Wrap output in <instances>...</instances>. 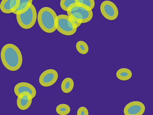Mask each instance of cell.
I'll use <instances>...</instances> for the list:
<instances>
[{
  "label": "cell",
  "instance_id": "1",
  "mask_svg": "<svg viewBox=\"0 0 153 115\" xmlns=\"http://www.w3.org/2000/svg\"><path fill=\"white\" fill-rule=\"evenodd\" d=\"M1 58L3 66L12 72L19 69L23 63L21 51L13 44L8 43L3 46L1 52Z\"/></svg>",
  "mask_w": 153,
  "mask_h": 115
},
{
  "label": "cell",
  "instance_id": "2",
  "mask_svg": "<svg viewBox=\"0 0 153 115\" xmlns=\"http://www.w3.org/2000/svg\"><path fill=\"white\" fill-rule=\"evenodd\" d=\"M37 19L40 28L46 33H53L57 30L58 16L50 7L41 8L38 12Z\"/></svg>",
  "mask_w": 153,
  "mask_h": 115
},
{
  "label": "cell",
  "instance_id": "3",
  "mask_svg": "<svg viewBox=\"0 0 153 115\" xmlns=\"http://www.w3.org/2000/svg\"><path fill=\"white\" fill-rule=\"evenodd\" d=\"M67 12L68 16L74 20L77 28L82 23L89 22L93 17L92 10L76 3L71 6Z\"/></svg>",
  "mask_w": 153,
  "mask_h": 115
},
{
  "label": "cell",
  "instance_id": "4",
  "mask_svg": "<svg viewBox=\"0 0 153 115\" xmlns=\"http://www.w3.org/2000/svg\"><path fill=\"white\" fill-rule=\"evenodd\" d=\"M76 25L68 15L60 14L58 16L57 30L60 33L66 36L74 35L77 31Z\"/></svg>",
  "mask_w": 153,
  "mask_h": 115
},
{
  "label": "cell",
  "instance_id": "5",
  "mask_svg": "<svg viewBox=\"0 0 153 115\" xmlns=\"http://www.w3.org/2000/svg\"><path fill=\"white\" fill-rule=\"evenodd\" d=\"M37 12L33 4L25 13L16 15L17 22L21 28L24 29L32 28L37 19Z\"/></svg>",
  "mask_w": 153,
  "mask_h": 115
},
{
  "label": "cell",
  "instance_id": "6",
  "mask_svg": "<svg viewBox=\"0 0 153 115\" xmlns=\"http://www.w3.org/2000/svg\"><path fill=\"white\" fill-rule=\"evenodd\" d=\"M100 11L102 16L108 20H115L118 16L117 7L114 3L109 1H105L101 3Z\"/></svg>",
  "mask_w": 153,
  "mask_h": 115
},
{
  "label": "cell",
  "instance_id": "7",
  "mask_svg": "<svg viewBox=\"0 0 153 115\" xmlns=\"http://www.w3.org/2000/svg\"><path fill=\"white\" fill-rule=\"evenodd\" d=\"M59 74L56 70L48 69L43 72L39 78V83L43 87H48L53 85L58 80Z\"/></svg>",
  "mask_w": 153,
  "mask_h": 115
},
{
  "label": "cell",
  "instance_id": "8",
  "mask_svg": "<svg viewBox=\"0 0 153 115\" xmlns=\"http://www.w3.org/2000/svg\"><path fill=\"white\" fill-rule=\"evenodd\" d=\"M145 111V105L142 102L132 101L126 105L124 109V114L125 115H142Z\"/></svg>",
  "mask_w": 153,
  "mask_h": 115
},
{
  "label": "cell",
  "instance_id": "9",
  "mask_svg": "<svg viewBox=\"0 0 153 115\" xmlns=\"http://www.w3.org/2000/svg\"><path fill=\"white\" fill-rule=\"evenodd\" d=\"M32 99V95L29 92H25L22 93L18 96L17 106L21 110H26L31 105Z\"/></svg>",
  "mask_w": 153,
  "mask_h": 115
},
{
  "label": "cell",
  "instance_id": "10",
  "mask_svg": "<svg viewBox=\"0 0 153 115\" xmlns=\"http://www.w3.org/2000/svg\"><path fill=\"white\" fill-rule=\"evenodd\" d=\"M14 92L17 97L23 92H27L30 93L32 98H34L36 94L35 87L31 84L28 82H21L17 84L14 88Z\"/></svg>",
  "mask_w": 153,
  "mask_h": 115
},
{
  "label": "cell",
  "instance_id": "11",
  "mask_svg": "<svg viewBox=\"0 0 153 115\" xmlns=\"http://www.w3.org/2000/svg\"><path fill=\"white\" fill-rule=\"evenodd\" d=\"M20 0H2L0 4V9L3 13H13L18 8Z\"/></svg>",
  "mask_w": 153,
  "mask_h": 115
},
{
  "label": "cell",
  "instance_id": "12",
  "mask_svg": "<svg viewBox=\"0 0 153 115\" xmlns=\"http://www.w3.org/2000/svg\"><path fill=\"white\" fill-rule=\"evenodd\" d=\"M32 1V0H20L19 6L13 13L16 15L25 13L30 7Z\"/></svg>",
  "mask_w": 153,
  "mask_h": 115
},
{
  "label": "cell",
  "instance_id": "13",
  "mask_svg": "<svg viewBox=\"0 0 153 115\" xmlns=\"http://www.w3.org/2000/svg\"><path fill=\"white\" fill-rule=\"evenodd\" d=\"M116 77L121 81H127L129 80L132 76V72L131 70L127 68H121L118 70L116 74Z\"/></svg>",
  "mask_w": 153,
  "mask_h": 115
},
{
  "label": "cell",
  "instance_id": "14",
  "mask_svg": "<svg viewBox=\"0 0 153 115\" xmlns=\"http://www.w3.org/2000/svg\"><path fill=\"white\" fill-rule=\"evenodd\" d=\"M74 82L72 79L70 78H65L61 84V89L64 93H68L71 92L74 88Z\"/></svg>",
  "mask_w": 153,
  "mask_h": 115
},
{
  "label": "cell",
  "instance_id": "15",
  "mask_svg": "<svg viewBox=\"0 0 153 115\" xmlns=\"http://www.w3.org/2000/svg\"><path fill=\"white\" fill-rule=\"evenodd\" d=\"M76 49L78 52L82 55H85L88 53L89 47L85 42L79 41L76 44Z\"/></svg>",
  "mask_w": 153,
  "mask_h": 115
},
{
  "label": "cell",
  "instance_id": "16",
  "mask_svg": "<svg viewBox=\"0 0 153 115\" xmlns=\"http://www.w3.org/2000/svg\"><path fill=\"white\" fill-rule=\"evenodd\" d=\"M56 112L59 115H68L71 111V108L68 105L61 104L59 105L56 107Z\"/></svg>",
  "mask_w": 153,
  "mask_h": 115
},
{
  "label": "cell",
  "instance_id": "17",
  "mask_svg": "<svg viewBox=\"0 0 153 115\" xmlns=\"http://www.w3.org/2000/svg\"><path fill=\"white\" fill-rule=\"evenodd\" d=\"M76 4L92 10L95 5L94 0H76Z\"/></svg>",
  "mask_w": 153,
  "mask_h": 115
},
{
  "label": "cell",
  "instance_id": "18",
  "mask_svg": "<svg viewBox=\"0 0 153 115\" xmlns=\"http://www.w3.org/2000/svg\"><path fill=\"white\" fill-rule=\"evenodd\" d=\"M76 0H61L60 3L61 7L65 11H67L68 8L72 5L76 4Z\"/></svg>",
  "mask_w": 153,
  "mask_h": 115
},
{
  "label": "cell",
  "instance_id": "19",
  "mask_svg": "<svg viewBox=\"0 0 153 115\" xmlns=\"http://www.w3.org/2000/svg\"><path fill=\"white\" fill-rule=\"evenodd\" d=\"M77 115H88L89 112L86 107L84 106H82L79 107L77 112Z\"/></svg>",
  "mask_w": 153,
  "mask_h": 115
}]
</instances>
